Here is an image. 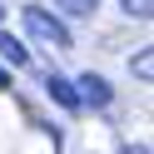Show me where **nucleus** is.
<instances>
[{
  "label": "nucleus",
  "instance_id": "nucleus-6",
  "mask_svg": "<svg viewBox=\"0 0 154 154\" xmlns=\"http://www.w3.org/2000/svg\"><path fill=\"white\" fill-rule=\"evenodd\" d=\"M55 5H60L65 15H94V5H100V0H55Z\"/></svg>",
  "mask_w": 154,
  "mask_h": 154
},
{
  "label": "nucleus",
  "instance_id": "nucleus-10",
  "mask_svg": "<svg viewBox=\"0 0 154 154\" xmlns=\"http://www.w3.org/2000/svg\"><path fill=\"white\" fill-rule=\"evenodd\" d=\"M0 20H5V5H0Z\"/></svg>",
  "mask_w": 154,
  "mask_h": 154
},
{
  "label": "nucleus",
  "instance_id": "nucleus-5",
  "mask_svg": "<svg viewBox=\"0 0 154 154\" xmlns=\"http://www.w3.org/2000/svg\"><path fill=\"white\" fill-rule=\"evenodd\" d=\"M149 5L154 0H119V10L129 15V20H149Z\"/></svg>",
  "mask_w": 154,
  "mask_h": 154
},
{
  "label": "nucleus",
  "instance_id": "nucleus-9",
  "mask_svg": "<svg viewBox=\"0 0 154 154\" xmlns=\"http://www.w3.org/2000/svg\"><path fill=\"white\" fill-rule=\"evenodd\" d=\"M0 90H5V75H0Z\"/></svg>",
  "mask_w": 154,
  "mask_h": 154
},
{
  "label": "nucleus",
  "instance_id": "nucleus-2",
  "mask_svg": "<svg viewBox=\"0 0 154 154\" xmlns=\"http://www.w3.org/2000/svg\"><path fill=\"white\" fill-rule=\"evenodd\" d=\"M75 94H80V104H94V109H104V104L114 100V90H109V80H104V75H80Z\"/></svg>",
  "mask_w": 154,
  "mask_h": 154
},
{
  "label": "nucleus",
  "instance_id": "nucleus-7",
  "mask_svg": "<svg viewBox=\"0 0 154 154\" xmlns=\"http://www.w3.org/2000/svg\"><path fill=\"white\" fill-rule=\"evenodd\" d=\"M134 75H139V80H149V75H154V55H149V50L134 60Z\"/></svg>",
  "mask_w": 154,
  "mask_h": 154
},
{
  "label": "nucleus",
  "instance_id": "nucleus-1",
  "mask_svg": "<svg viewBox=\"0 0 154 154\" xmlns=\"http://www.w3.org/2000/svg\"><path fill=\"white\" fill-rule=\"evenodd\" d=\"M25 30H30V40H40V45H50V50H70V30H65V20L60 15H50L45 5H25Z\"/></svg>",
  "mask_w": 154,
  "mask_h": 154
},
{
  "label": "nucleus",
  "instance_id": "nucleus-4",
  "mask_svg": "<svg viewBox=\"0 0 154 154\" xmlns=\"http://www.w3.org/2000/svg\"><path fill=\"white\" fill-rule=\"evenodd\" d=\"M0 60H5V65H15V70H25V65H30V50H25L15 35H5V30H0Z\"/></svg>",
  "mask_w": 154,
  "mask_h": 154
},
{
  "label": "nucleus",
  "instance_id": "nucleus-8",
  "mask_svg": "<svg viewBox=\"0 0 154 154\" xmlns=\"http://www.w3.org/2000/svg\"><path fill=\"white\" fill-rule=\"evenodd\" d=\"M119 154H149V149H144V144H129V139H124V144H119Z\"/></svg>",
  "mask_w": 154,
  "mask_h": 154
},
{
  "label": "nucleus",
  "instance_id": "nucleus-3",
  "mask_svg": "<svg viewBox=\"0 0 154 154\" xmlns=\"http://www.w3.org/2000/svg\"><path fill=\"white\" fill-rule=\"evenodd\" d=\"M45 90H50V100L60 104V109H85L80 94H75V85H70V80H60V75H50V80H45Z\"/></svg>",
  "mask_w": 154,
  "mask_h": 154
}]
</instances>
